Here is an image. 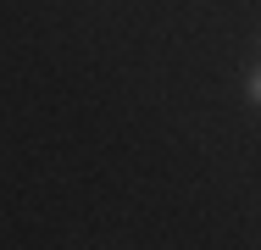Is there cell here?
Instances as JSON below:
<instances>
[{"mask_svg":"<svg viewBox=\"0 0 261 250\" xmlns=\"http://www.w3.org/2000/svg\"><path fill=\"white\" fill-rule=\"evenodd\" d=\"M245 89H250V100H256V106H261V67H256V72H250V78H245Z\"/></svg>","mask_w":261,"mask_h":250,"instance_id":"1","label":"cell"}]
</instances>
